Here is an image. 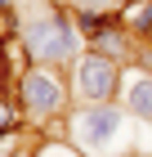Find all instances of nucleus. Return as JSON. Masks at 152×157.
I'll list each match as a JSON object with an SVG mask.
<instances>
[{"label": "nucleus", "instance_id": "7", "mask_svg": "<svg viewBox=\"0 0 152 157\" xmlns=\"http://www.w3.org/2000/svg\"><path fill=\"white\" fill-rule=\"evenodd\" d=\"M23 126H27V117L18 108V99L9 90H0V135H13V130H23Z\"/></svg>", "mask_w": 152, "mask_h": 157}, {"label": "nucleus", "instance_id": "12", "mask_svg": "<svg viewBox=\"0 0 152 157\" xmlns=\"http://www.w3.org/2000/svg\"><path fill=\"white\" fill-rule=\"evenodd\" d=\"M0 9H13V0H0Z\"/></svg>", "mask_w": 152, "mask_h": 157}, {"label": "nucleus", "instance_id": "6", "mask_svg": "<svg viewBox=\"0 0 152 157\" xmlns=\"http://www.w3.org/2000/svg\"><path fill=\"white\" fill-rule=\"evenodd\" d=\"M117 18H121V27H125L134 40L148 45V36H152V0H125L117 9Z\"/></svg>", "mask_w": 152, "mask_h": 157}, {"label": "nucleus", "instance_id": "1", "mask_svg": "<svg viewBox=\"0 0 152 157\" xmlns=\"http://www.w3.org/2000/svg\"><path fill=\"white\" fill-rule=\"evenodd\" d=\"M148 130L139 117H130L117 99L112 103H76L63 121L67 144L81 157H121V153H152Z\"/></svg>", "mask_w": 152, "mask_h": 157}, {"label": "nucleus", "instance_id": "11", "mask_svg": "<svg viewBox=\"0 0 152 157\" xmlns=\"http://www.w3.org/2000/svg\"><path fill=\"white\" fill-rule=\"evenodd\" d=\"M121 157H152V153H121Z\"/></svg>", "mask_w": 152, "mask_h": 157}, {"label": "nucleus", "instance_id": "14", "mask_svg": "<svg viewBox=\"0 0 152 157\" xmlns=\"http://www.w3.org/2000/svg\"><path fill=\"white\" fill-rule=\"evenodd\" d=\"M148 49H152V36H148Z\"/></svg>", "mask_w": 152, "mask_h": 157}, {"label": "nucleus", "instance_id": "3", "mask_svg": "<svg viewBox=\"0 0 152 157\" xmlns=\"http://www.w3.org/2000/svg\"><path fill=\"white\" fill-rule=\"evenodd\" d=\"M13 99L23 108L27 126L40 135H63V121L72 112V85L63 67H40V63H27L18 81H13ZM67 139V135H63Z\"/></svg>", "mask_w": 152, "mask_h": 157}, {"label": "nucleus", "instance_id": "5", "mask_svg": "<svg viewBox=\"0 0 152 157\" xmlns=\"http://www.w3.org/2000/svg\"><path fill=\"white\" fill-rule=\"evenodd\" d=\"M117 103L130 112V117H139L143 126H152V67L130 63L125 72H121V94H117Z\"/></svg>", "mask_w": 152, "mask_h": 157}, {"label": "nucleus", "instance_id": "9", "mask_svg": "<svg viewBox=\"0 0 152 157\" xmlns=\"http://www.w3.org/2000/svg\"><path fill=\"white\" fill-rule=\"evenodd\" d=\"M32 157H81V153H76L63 135H40L36 148H32Z\"/></svg>", "mask_w": 152, "mask_h": 157}, {"label": "nucleus", "instance_id": "8", "mask_svg": "<svg viewBox=\"0 0 152 157\" xmlns=\"http://www.w3.org/2000/svg\"><path fill=\"white\" fill-rule=\"evenodd\" d=\"M125 0H67V9L76 18H107V13H117Z\"/></svg>", "mask_w": 152, "mask_h": 157}, {"label": "nucleus", "instance_id": "13", "mask_svg": "<svg viewBox=\"0 0 152 157\" xmlns=\"http://www.w3.org/2000/svg\"><path fill=\"white\" fill-rule=\"evenodd\" d=\"M45 5H63V9H67V0H45Z\"/></svg>", "mask_w": 152, "mask_h": 157}, {"label": "nucleus", "instance_id": "4", "mask_svg": "<svg viewBox=\"0 0 152 157\" xmlns=\"http://www.w3.org/2000/svg\"><path fill=\"white\" fill-rule=\"evenodd\" d=\"M121 63L103 59V54H94L85 49L81 59L67 67V85H72V103H112L121 94Z\"/></svg>", "mask_w": 152, "mask_h": 157}, {"label": "nucleus", "instance_id": "10", "mask_svg": "<svg viewBox=\"0 0 152 157\" xmlns=\"http://www.w3.org/2000/svg\"><path fill=\"white\" fill-rule=\"evenodd\" d=\"M27 130L32 126H23V130H13V135H0V157H32L36 144H27Z\"/></svg>", "mask_w": 152, "mask_h": 157}, {"label": "nucleus", "instance_id": "2", "mask_svg": "<svg viewBox=\"0 0 152 157\" xmlns=\"http://www.w3.org/2000/svg\"><path fill=\"white\" fill-rule=\"evenodd\" d=\"M18 45H23L27 63H40V67H63L67 72L72 63L85 54V32L76 23V13L63 9V5H49L45 13H36L18 27Z\"/></svg>", "mask_w": 152, "mask_h": 157}]
</instances>
